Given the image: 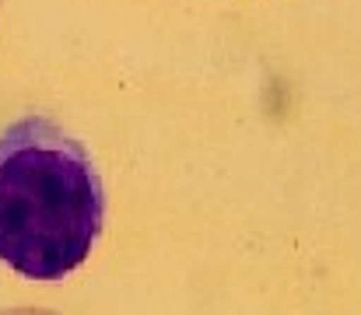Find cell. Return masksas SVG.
Returning a JSON list of instances; mask_svg holds the SVG:
<instances>
[{"mask_svg":"<svg viewBox=\"0 0 361 315\" xmlns=\"http://www.w3.org/2000/svg\"><path fill=\"white\" fill-rule=\"evenodd\" d=\"M4 315H53V312H42V309H11Z\"/></svg>","mask_w":361,"mask_h":315,"instance_id":"2","label":"cell"},{"mask_svg":"<svg viewBox=\"0 0 361 315\" xmlns=\"http://www.w3.org/2000/svg\"><path fill=\"white\" fill-rule=\"evenodd\" d=\"M0 4H4V0H0Z\"/></svg>","mask_w":361,"mask_h":315,"instance_id":"3","label":"cell"},{"mask_svg":"<svg viewBox=\"0 0 361 315\" xmlns=\"http://www.w3.org/2000/svg\"><path fill=\"white\" fill-rule=\"evenodd\" d=\"M106 224L102 175L63 126L25 116L0 133V263L25 280H63Z\"/></svg>","mask_w":361,"mask_h":315,"instance_id":"1","label":"cell"}]
</instances>
